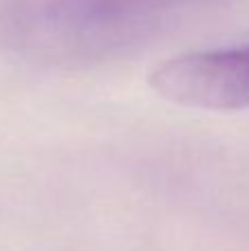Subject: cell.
<instances>
[{
	"label": "cell",
	"mask_w": 249,
	"mask_h": 251,
	"mask_svg": "<svg viewBox=\"0 0 249 251\" xmlns=\"http://www.w3.org/2000/svg\"><path fill=\"white\" fill-rule=\"evenodd\" d=\"M148 84L172 104L201 110L249 108V42L161 62Z\"/></svg>",
	"instance_id": "cell-2"
},
{
	"label": "cell",
	"mask_w": 249,
	"mask_h": 251,
	"mask_svg": "<svg viewBox=\"0 0 249 251\" xmlns=\"http://www.w3.org/2000/svg\"><path fill=\"white\" fill-rule=\"evenodd\" d=\"M194 0H0V35L26 49L88 55L126 42Z\"/></svg>",
	"instance_id": "cell-1"
}]
</instances>
